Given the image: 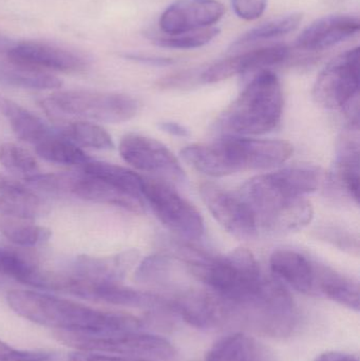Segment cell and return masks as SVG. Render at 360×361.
<instances>
[{
    "mask_svg": "<svg viewBox=\"0 0 360 361\" xmlns=\"http://www.w3.org/2000/svg\"><path fill=\"white\" fill-rule=\"evenodd\" d=\"M319 184L318 169L294 166L247 180L239 195L253 212L258 227L290 233L312 221L314 212L304 195L317 190Z\"/></svg>",
    "mask_w": 360,
    "mask_h": 361,
    "instance_id": "cell-1",
    "label": "cell"
},
{
    "mask_svg": "<svg viewBox=\"0 0 360 361\" xmlns=\"http://www.w3.org/2000/svg\"><path fill=\"white\" fill-rule=\"evenodd\" d=\"M6 302L20 317L58 332L126 333L143 326L142 319L132 314L101 311L35 290H8Z\"/></svg>",
    "mask_w": 360,
    "mask_h": 361,
    "instance_id": "cell-2",
    "label": "cell"
},
{
    "mask_svg": "<svg viewBox=\"0 0 360 361\" xmlns=\"http://www.w3.org/2000/svg\"><path fill=\"white\" fill-rule=\"evenodd\" d=\"M294 148L283 140L249 139L225 135L213 144H194L181 152L196 171L220 178L240 171H266L287 162Z\"/></svg>",
    "mask_w": 360,
    "mask_h": 361,
    "instance_id": "cell-3",
    "label": "cell"
},
{
    "mask_svg": "<svg viewBox=\"0 0 360 361\" xmlns=\"http://www.w3.org/2000/svg\"><path fill=\"white\" fill-rule=\"evenodd\" d=\"M283 110L280 80L271 70H262L221 114L218 126L226 135H264L279 124Z\"/></svg>",
    "mask_w": 360,
    "mask_h": 361,
    "instance_id": "cell-4",
    "label": "cell"
},
{
    "mask_svg": "<svg viewBox=\"0 0 360 361\" xmlns=\"http://www.w3.org/2000/svg\"><path fill=\"white\" fill-rule=\"evenodd\" d=\"M40 104L56 121L69 116L111 124L131 120L139 109V102L130 95L92 90L56 91Z\"/></svg>",
    "mask_w": 360,
    "mask_h": 361,
    "instance_id": "cell-5",
    "label": "cell"
},
{
    "mask_svg": "<svg viewBox=\"0 0 360 361\" xmlns=\"http://www.w3.org/2000/svg\"><path fill=\"white\" fill-rule=\"evenodd\" d=\"M59 341L82 352L112 354L151 361L175 360L177 351L173 343L156 335L143 333H70L58 332Z\"/></svg>",
    "mask_w": 360,
    "mask_h": 361,
    "instance_id": "cell-6",
    "label": "cell"
},
{
    "mask_svg": "<svg viewBox=\"0 0 360 361\" xmlns=\"http://www.w3.org/2000/svg\"><path fill=\"white\" fill-rule=\"evenodd\" d=\"M142 195L166 228L187 240L201 239L204 220L200 212L173 187L156 180L144 179Z\"/></svg>",
    "mask_w": 360,
    "mask_h": 361,
    "instance_id": "cell-7",
    "label": "cell"
},
{
    "mask_svg": "<svg viewBox=\"0 0 360 361\" xmlns=\"http://www.w3.org/2000/svg\"><path fill=\"white\" fill-rule=\"evenodd\" d=\"M359 92V48L350 49L332 59L321 72L314 87L315 102L325 109H344Z\"/></svg>",
    "mask_w": 360,
    "mask_h": 361,
    "instance_id": "cell-8",
    "label": "cell"
},
{
    "mask_svg": "<svg viewBox=\"0 0 360 361\" xmlns=\"http://www.w3.org/2000/svg\"><path fill=\"white\" fill-rule=\"evenodd\" d=\"M120 157L137 171L175 183H184L186 173L173 152L161 142L145 135L128 133L120 140Z\"/></svg>",
    "mask_w": 360,
    "mask_h": 361,
    "instance_id": "cell-9",
    "label": "cell"
},
{
    "mask_svg": "<svg viewBox=\"0 0 360 361\" xmlns=\"http://www.w3.org/2000/svg\"><path fill=\"white\" fill-rule=\"evenodd\" d=\"M201 197L213 218L235 237L253 239L258 231L257 221L247 202L213 183L201 185Z\"/></svg>",
    "mask_w": 360,
    "mask_h": 361,
    "instance_id": "cell-10",
    "label": "cell"
},
{
    "mask_svg": "<svg viewBox=\"0 0 360 361\" xmlns=\"http://www.w3.org/2000/svg\"><path fill=\"white\" fill-rule=\"evenodd\" d=\"M6 56L10 63L35 68L42 71L77 73L88 68L86 56L55 44L39 42H25L13 44Z\"/></svg>",
    "mask_w": 360,
    "mask_h": 361,
    "instance_id": "cell-11",
    "label": "cell"
},
{
    "mask_svg": "<svg viewBox=\"0 0 360 361\" xmlns=\"http://www.w3.org/2000/svg\"><path fill=\"white\" fill-rule=\"evenodd\" d=\"M290 56L291 49L285 44L249 50L213 63L199 74L198 80L202 84H215L239 74L268 70V68L285 63Z\"/></svg>",
    "mask_w": 360,
    "mask_h": 361,
    "instance_id": "cell-12",
    "label": "cell"
},
{
    "mask_svg": "<svg viewBox=\"0 0 360 361\" xmlns=\"http://www.w3.org/2000/svg\"><path fill=\"white\" fill-rule=\"evenodd\" d=\"M224 13L225 6L218 0H177L165 8L159 27L165 34L198 31L211 27Z\"/></svg>",
    "mask_w": 360,
    "mask_h": 361,
    "instance_id": "cell-13",
    "label": "cell"
},
{
    "mask_svg": "<svg viewBox=\"0 0 360 361\" xmlns=\"http://www.w3.org/2000/svg\"><path fill=\"white\" fill-rule=\"evenodd\" d=\"M166 310L177 314L190 326L204 330L221 326L232 314L230 307L213 293L197 290L167 299Z\"/></svg>",
    "mask_w": 360,
    "mask_h": 361,
    "instance_id": "cell-14",
    "label": "cell"
},
{
    "mask_svg": "<svg viewBox=\"0 0 360 361\" xmlns=\"http://www.w3.org/2000/svg\"><path fill=\"white\" fill-rule=\"evenodd\" d=\"M139 258L135 250L109 257L80 256L72 261L66 273L91 283H120Z\"/></svg>",
    "mask_w": 360,
    "mask_h": 361,
    "instance_id": "cell-15",
    "label": "cell"
},
{
    "mask_svg": "<svg viewBox=\"0 0 360 361\" xmlns=\"http://www.w3.org/2000/svg\"><path fill=\"white\" fill-rule=\"evenodd\" d=\"M359 27V17L356 15L335 14L321 17L300 33L295 46L299 50H325L356 35Z\"/></svg>",
    "mask_w": 360,
    "mask_h": 361,
    "instance_id": "cell-16",
    "label": "cell"
},
{
    "mask_svg": "<svg viewBox=\"0 0 360 361\" xmlns=\"http://www.w3.org/2000/svg\"><path fill=\"white\" fill-rule=\"evenodd\" d=\"M68 195H73L85 201L116 206L128 212L142 214L143 199L132 197L104 180L82 173H69Z\"/></svg>",
    "mask_w": 360,
    "mask_h": 361,
    "instance_id": "cell-17",
    "label": "cell"
},
{
    "mask_svg": "<svg viewBox=\"0 0 360 361\" xmlns=\"http://www.w3.org/2000/svg\"><path fill=\"white\" fill-rule=\"evenodd\" d=\"M270 267L278 281L302 294H316V263L304 255L292 250H275Z\"/></svg>",
    "mask_w": 360,
    "mask_h": 361,
    "instance_id": "cell-18",
    "label": "cell"
},
{
    "mask_svg": "<svg viewBox=\"0 0 360 361\" xmlns=\"http://www.w3.org/2000/svg\"><path fill=\"white\" fill-rule=\"evenodd\" d=\"M46 205L39 195L18 180L0 177V214L34 220L46 214Z\"/></svg>",
    "mask_w": 360,
    "mask_h": 361,
    "instance_id": "cell-19",
    "label": "cell"
},
{
    "mask_svg": "<svg viewBox=\"0 0 360 361\" xmlns=\"http://www.w3.org/2000/svg\"><path fill=\"white\" fill-rule=\"evenodd\" d=\"M0 114L8 121L18 139L36 146L56 133L39 116L16 102L0 95Z\"/></svg>",
    "mask_w": 360,
    "mask_h": 361,
    "instance_id": "cell-20",
    "label": "cell"
},
{
    "mask_svg": "<svg viewBox=\"0 0 360 361\" xmlns=\"http://www.w3.org/2000/svg\"><path fill=\"white\" fill-rule=\"evenodd\" d=\"M205 361H276L272 352L257 339L235 333L222 337L206 354Z\"/></svg>",
    "mask_w": 360,
    "mask_h": 361,
    "instance_id": "cell-21",
    "label": "cell"
},
{
    "mask_svg": "<svg viewBox=\"0 0 360 361\" xmlns=\"http://www.w3.org/2000/svg\"><path fill=\"white\" fill-rule=\"evenodd\" d=\"M316 293L353 311H359V283L325 265L316 264Z\"/></svg>",
    "mask_w": 360,
    "mask_h": 361,
    "instance_id": "cell-22",
    "label": "cell"
},
{
    "mask_svg": "<svg viewBox=\"0 0 360 361\" xmlns=\"http://www.w3.org/2000/svg\"><path fill=\"white\" fill-rule=\"evenodd\" d=\"M359 143L357 137L345 135L334 169V182L357 204L359 202Z\"/></svg>",
    "mask_w": 360,
    "mask_h": 361,
    "instance_id": "cell-23",
    "label": "cell"
},
{
    "mask_svg": "<svg viewBox=\"0 0 360 361\" xmlns=\"http://www.w3.org/2000/svg\"><path fill=\"white\" fill-rule=\"evenodd\" d=\"M0 82L31 90H58L63 87V80L50 72L10 61L0 63Z\"/></svg>",
    "mask_w": 360,
    "mask_h": 361,
    "instance_id": "cell-24",
    "label": "cell"
},
{
    "mask_svg": "<svg viewBox=\"0 0 360 361\" xmlns=\"http://www.w3.org/2000/svg\"><path fill=\"white\" fill-rule=\"evenodd\" d=\"M82 171L86 175L92 176L97 179L112 185L116 188L142 199L144 178L132 171L110 163L92 161L82 166Z\"/></svg>",
    "mask_w": 360,
    "mask_h": 361,
    "instance_id": "cell-25",
    "label": "cell"
},
{
    "mask_svg": "<svg viewBox=\"0 0 360 361\" xmlns=\"http://www.w3.org/2000/svg\"><path fill=\"white\" fill-rule=\"evenodd\" d=\"M58 122L63 123L59 133L75 145L97 150H109L114 147L111 135L94 122L85 120Z\"/></svg>",
    "mask_w": 360,
    "mask_h": 361,
    "instance_id": "cell-26",
    "label": "cell"
},
{
    "mask_svg": "<svg viewBox=\"0 0 360 361\" xmlns=\"http://www.w3.org/2000/svg\"><path fill=\"white\" fill-rule=\"evenodd\" d=\"M36 154L42 160L65 166H84L92 159L77 145L59 133H54L35 146Z\"/></svg>",
    "mask_w": 360,
    "mask_h": 361,
    "instance_id": "cell-27",
    "label": "cell"
},
{
    "mask_svg": "<svg viewBox=\"0 0 360 361\" xmlns=\"http://www.w3.org/2000/svg\"><path fill=\"white\" fill-rule=\"evenodd\" d=\"M0 233L13 244L21 247H36L50 240L52 233L46 227L27 219L0 216Z\"/></svg>",
    "mask_w": 360,
    "mask_h": 361,
    "instance_id": "cell-28",
    "label": "cell"
},
{
    "mask_svg": "<svg viewBox=\"0 0 360 361\" xmlns=\"http://www.w3.org/2000/svg\"><path fill=\"white\" fill-rule=\"evenodd\" d=\"M302 20V13H290L270 19L253 29L249 30L232 42V50L257 44L264 40L274 39L295 31Z\"/></svg>",
    "mask_w": 360,
    "mask_h": 361,
    "instance_id": "cell-29",
    "label": "cell"
},
{
    "mask_svg": "<svg viewBox=\"0 0 360 361\" xmlns=\"http://www.w3.org/2000/svg\"><path fill=\"white\" fill-rule=\"evenodd\" d=\"M42 271L27 255L13 248L0 247V278L36 288Z\"/></svg>",
    "mask_w": 360,
    "mask_h": 361,
    "instance_id": "cell-30",
    "label": "cell"
},
{
    "mask_svg": "<svg viewBox=\"0 0 360 361\" xmlns=\"http://www.w3.org/2000/svg\"><path fill=\"white\" fill-rule=\"evenodd\" d=\"M0 164L11 175L25 182L42 173L35 157L15 143L0 145Z\"/></svg>",
    "mask_w": 360,
    "mask_h": 361,
    "instance_id": "cell-31",
    "label": "cell"
},
{
    "mask_svg": "<svg viewBox=\"0 0 360 361\" xmlns=\"http://www.w3.org/2000/svg\"><path fill=\"white\" fill-rule=\"evenodd\" d=\"M219 29L213 27L178 34L148 32L147 37L156 46L162 47V48L187 50V49H196L205 46L211 42L219 34Z\"/></svg>",
    "mask_w": 360,
    "mask_h": 361,
    "instance_id": "cell-32",
    "label": "cell"
},
{
    "mask_svg": "<svg viewBox=\"0 0 360 361\" xmlns=\"http://www.w3.org/2000/svg\"><path fill=\"white\" fill-rule=\"evenodd\" d=\"M173 274L170 258L162 255H154L144 259L135 271V280L139 283L166 284Z\"/></svg>",
    "mask_w": 360,
    "mask_h": 361,
    "instance_id": "cell-33",
    "label": "cell"
},
{
    "mask_svg": "<svg viewBox=\"0 0 360 361\" xmlns=\"http://www.w3.org/2000/svg\"><path fill=\"white\" fill-rule=\"evenodd\" d=\"M51 357L48 352L17 350L0 341V361H49Z\"/></svg>",
    "mask_w": 360,
    "mask_h": 361,
    "instance_id": "cell-34",
    "label": "cell"
},
{
    "mask_svg": "<svg viewBox=\"0 0 360 361\" xmlns=\"http://www.w3.org/2000/svg\"><path fill=\"white\" fill-rule=\"evenodd\" d=\"M237 16L245 20L259 18L268 6V0H232Z\"/></svg>",
    "mask_w": 360,
    "mask_h": 361,
    "instance_id": "cell-35",
    "label": "cell"
},
{
    "mask_svg": "<svg viewBox=\"0 0 360 361\" xmlns=\"http://www.w3.org/2000/svg\"><path fill=\"white\" fill-rule=\"evenodd\" d=\"M70 361H151L141 358L126 357L112 354L93 353V352L78 351L72 354Z\"/></svg>",
    "mask_w": 360,
    "mask_h": 361,
    "instance_id": "cell-36",
    "label": "cell"
},
{
    "mask_svg": "<svg viewBox=\"0 0 360 361\" xmlns=\"http://www.w3.org/2000/svg\"><path fill=\"white\" fill-rule=\"evenodd\" d=\"M159 127H160L161 130L169 133V135H173V137H186L190 135L188 129L183 126V125L179 124V123L167 121V122L160 123Z\"/></svg>",
    "mask_w": 360,
    "mask_h": 361,
    "instance_id": "cell-37",
    "label": "cell"
},
{
    "mask_svg": "<svg viewBox=\"0 0 360 361\" xmlns=\"http://www.w3.org/2000/svg\"><path fill=\"white\" fill-rule=\"evenodd\" d=\"M123 56L126 57L127 59H131V61H139V63H149V65L154 66H165L169 65L173 63V61L168 59H160V57H150L146 56V55L139 54H124Z\"/></svg>",
    "mask_w": 360,
    "mask_h": 361,
    "instance_id": "cell-38",
    "label": "cell"
},
{
    "mask_svg": "<svg viewBox=\"0 0 360 361\" xmlns=\"http://www.w3.org/2000/svg\"><path fill=\"white\" fill-rule=\"evenodd\" d=\"M315 361H359L356 356L340 352H328L321 354Z\"/></svg>",
    "mask_w": 360,
    "mask_h": 361,
    "instance_id": "cell-39",
    "label": "cell"
},
{
    "mask_svg": "<svg viewBox=\"0 0 360 361\" xmlns=\"http://www.w3.org/2000/svg\"><path fill=\"white\" fill-rule=\"evenodd\" d=\"M12 46L13 44H11L8 39H6V38L0 36V49H1V50H4L6 52V51H8V49H10Z\"/></svg>",
    "mask_w": 360,
    "mask_h": 361,
    "instance_id": "cell-40",
    "label": "cell"
}]
</instances>
